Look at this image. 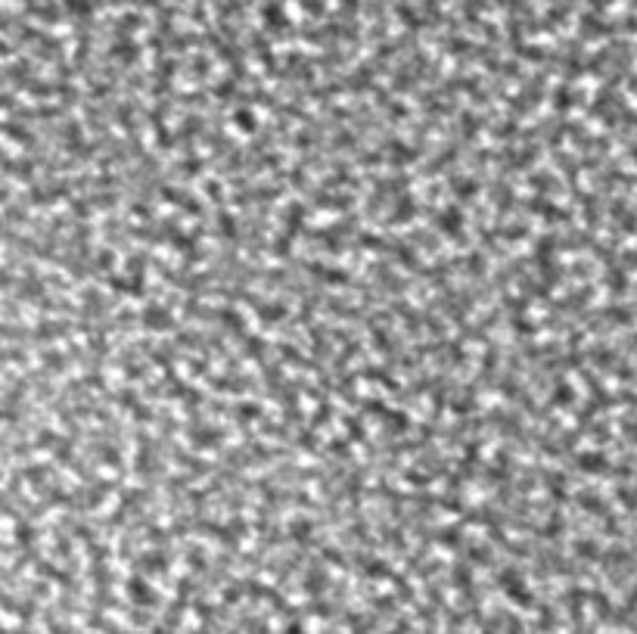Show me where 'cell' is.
Listing matches in <instances>:
<instances>
[{
    "instance_id": "obj_1",
    "label": "cell",
    "mask_w": 637,
    "mask_h": 634,
    "mask_svg": "<svg viewBox=\"0 0 637 634\" xmlns=\"http://www.w3.org/2000/svg\"><path fill=\"white\" fill-rule=\"evenodd\" d=\"M236 128H239V131H246V134H252V131H255V115H252L249 109L236 112Z\"/></svg>"
},
{
    "instance_id": "obj_2",
    "label": "cell",
    "mask_w": 637,
    "mask_h": 634,
    "mask_svg": "<svg viewBox=\"0 0 637 634\" xmlns=\"http://www.w3.org/2000/svg\"><path fill=\"white\" fill-rule=\"evenodd\" d=\"M581 463H584L587 470H603V467H606V460H603V457H597V454H584V457H581Z\"/></svg>"
},
{
    "instance_id": "obj_3",
    "label": "cell",
    "mask_w": 637,
    "mask_h": 634,
    "mask_svg": "<svg viewBox=\"0 0 637 634\" xmlns=\"http://www.w3.org/2000/svg\"><path fill=\"white\" fill-rule=\"evenodd\" d=\"M634 156H637V153H634Z\"/></svg>"
}]
</instances>
